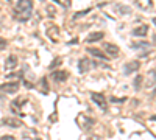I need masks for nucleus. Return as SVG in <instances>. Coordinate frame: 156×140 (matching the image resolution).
Segmentation results:
<instances>
[{"instance_id":"f257e3e1","label":"nucleus","mask_w":156,"mask_h":140,"mask_svg":"<svg viewBox=\"0 0 156 140\" xmlns=\"http://www.w3.org/2000/svg\"><path fill=\"white\" fill-rule=\"evenodd\" d=\"M31 11H33V2L31 0H19L16 8H14V17L19 22H25V20L30 19Z\"/></svg>"},{"instance_id":"f03ea898","label":"nucleus","mask_w":156,"mask_h":140,"mask_svg":"<svg viewBox=\"0 0 156 140\" xmlns=\"http://www.w3.org/2000/svg\"><path fill=\"white\" fill-rule=\"evenodd\" d=\"M90 98H92V101H94L95 104H98V106L101 108V111H108V103H106L105 97H103L101 94L92 92V94H90Z\"/></svg>"},{"instance_id":"7ed1b4c3","label":"nucleus","mask_w":156,"mask_h":140,"mask_svg":"<svg viewBox=\"0 0 156 140\" xmlns=\"http://www.w3.org/2000/svg\"><path fill=\"white\" fill-rule=\"evenodd\" d=\"M47 37L51 41V42H58L59 41V28L56 25H50L47 28Z\"/></svg>"},{"instance_id":"20e7f679","label":"nucleus","mask_w":156,"mask_h":140,"mask_svg":"<svg viewBox=\"0 0 156 140\" xmlns=\"http://www.w3.org/2000/svg\"><path fill=\"white\" fill-rule=\"evenodd\" d=\"M0 90L5 92V94H16L19 90V84L16 81H12V83H5L0 86Z\"/></svg>"},{"instance_id":"39448f33","label":"nucleus","mask_w":156,"mask_h":140,"mask_svg":"<svg viewBox=\"0 0 156 140\" xmlns=\"http://www.w3.org/2000/svg\"><path fill=\"white\" fill-rule=\"evenodd\" d=\"M139 67H140V62L139 61H129V62H126V64H125L123 72H125V75H131V73L137 72Z\"/></svg>"},{"instance_id":"423d86ee","label":"nucleus","mask_w":156,"mask_h":140,"mask_svg":"<svg viewBox=\"0 0 156 140\" xmlns=\"http://www.w3.org/2000/svg\"><path fill=\"white\" fill-rule=\"evenodd\" d=\"M147 33H148V25L147 23H142L133 30V36H136V37H144V36H147Z\"/></svg>"},{"instance_id":"0eeeda50","label":"nucleus","mask_w":156,"mask_h":140,"mask_svg":"<svg viewBox=\"0 0 156 140\" xmlns=\"http://www.w3.org/2000/svg\"><path fill=\"white\" fill-rule=\"evenodd\" d=\"M92 67V62H90V59H80V62H78V70H80V73H87V70Z\"/></svg>"},{"instance_id":"6e6552de","label":"nucleus","mask_w":156,"mask_h":140,"mask_svg":"<svg viewBox=\"0 0 156 140\" xmlns=\"http://www.w3.org/2000/svg\"><path fill=\"white\" fill-rule=\"evenodd\" d=\"M67 72L66 70H56V72H53L51 73V78H53L56 83H62V81H66L67 80Z\"/></svg>"},{"instance_id":"1a4fd4ad","label":"nucleus","mask_w":156,"mask_h":140,"mask_svg":"<svg viewBox=\"0 0 156 140\" xmlns=\"http://www.w3.org/2000/svg\"><path fill=\"white\" fill-rule=\"evenodd\" d=\"M136 5L142 11H150L153 8V0H136Z\"/></svg>"},{"instance_id":"9d476101","label":"nucleus","mask_w":156,"mask_h":140,"mask_svg":"<svg viewBox=\"0 0 156 140\" xmlns=\"http://www.w3.org/2000/svg\"><path fill=\"white\" fill-rule=\"evenodd\" d=\"M103 48H105V52L108 53V56H117L119 55V47L114 45V44H105L103 45Z\"/></svg>"},{"instance_id":"9b49d317","label":"nucleus","mask_w":156,"mask_h":140,"mask_svg":"<svg viewBox=\"0 0 156 140\" xmlns=\"http://www.w3.org/2000/svg\"><path fill=\"white\" fill-rule=\"evenodd\" d=\"M16 66H17V58H16V56H12V55H11V56H8V58H6V61H5V70H8V72H9V70L14 69Z\"/></svg>"},{"instance_id":"f8f14e48","label":"nucleus","mask_w":156,"mask_h":140,"mask_svg":"<svg viewBox=\"0 0 156 140\" xmlns=\"http://www.w3.org/2000/svg\"><path fill=\"white\" fill-rule=\"evenodd\" d=\"M87 52L92 55V56H95V58H100V59H103V61H108V56L101 52V50H98V48H87Z\"/></svg>"},{"instance_id":"ddd939ff","label":"nucleus","mask_w":156,"mask_h":140,"mask_svg":"<svg viewBox=\"0 0 156 140\" xmlns=\"http://www.w3.org/2000/svg\"><path fill=\"white\" fill-rule=\"evenodd\" d=\"M3 123L6 126H11V128H20V126H22V121L17 120V118H5Z\"/></svg>"},{"instance_id":"4468645a","label":"nucleus","mask_w":156,"mask_h":140,"mask_svg":"<svg viewBox=\"0 0 156 140\" xmlns=\"http://www.w3.org/2000/svg\"><path fill=\"white\" fill-rule=\"evenodd\" d=\"M103 37V33L101 31H95V33H90L87 37H86V42H95V41H100Z\"/></svg>"},{"instance_id":"2eb2a0df","label":"nucleus","mask_w":156,"mask_h":140,"mask_svg":"<svg viewBox=\"0 0 156 140\" xmlns=\"http://www.w3.org/2000/svg\"><path fill=\"white\" fill-rule=\"evenodd\" d=\"M90 11H92V9L87 8V9H83V11H80V12H76V14L73 16V20H75V19H80V17H83V16H86V14H89Z\"/></svg>"},{"instance_id":"dca6fc26","label":"nucleus","mask_w":156,"mask_h":140,"mask_svg":"<svg viewBox=\"0 0 156 140\" xmlns=\"http://www.w3.org/2000/svg\"><path fill=\"white\" fill-rule=\"evenodd\" d=\"M133 47H134V48H137V47H147V48H148L150 44H148V42H136V44H133Z\"/></svg>"},{"instance_id":"f3484780","label":"nucleus","mask_w":156,"mask_h":140,"mask_svg":"<svg viewBox=\"0 0 156 140\" xmlns=\"http://www.w3.org/2000/svg\"><path fill=\"white\" fill-rule=\"evenodd\" d=\"M6 45H8V42H6L5 39H2V37H0V52H2V50H5Z\"/></svg>"},{"instance_id":"a211bd4d","label":"nucleus","mask_w":156,"mask_h":140,"mask_svg":"<svg viewBox=\"0 0 156 140\" xmlns=\"http://www.w3.org/2000/svg\"><path fill=\"white\" fill-rule=\"evenodd\" d=\"M61 64V58H56L55 61H53V64H50V69H55L56 66H59Z\"/></svg>"},{"instance_id":"6ab92c4d","label":"nucleus","mask_w":156,"mask_h":140,"mask_svg":"<svg viewBox=\"0 0 156 140\" xmlns=\"http://www.w3.org/2000/svg\"><path fill=\"white\" fill-rule=\"evenodd\" d=\"M140 83H142V76H137V78L134 80V87L139 89V87H140Z\"/></svg>"},{"instance_id":"aec40b11","label":"nucleus","mask_w":156,"mask_h":140,"mask_svg":"<svg viewBox=\"0 0 156 140\" xmlns=\"http://www.w3.org/2000/svg\"><path fill=\"white\" fill-rule=\"evenodd\" d=\"M0 140H16V138L12 137V135H3V137L0 138Z\"/></svg>"},{"instance_id":"412c9836","label":"nucleus","mask_w":156,"mask_h":140,"mask_svg":"<svg viewBox=\"0 0 156 140\" xmlns=\"http://www.w3.org/2000/svg\"><path fill=\"white\" fill-rule=\"evenodd\" d=\"M111 101H114V103H122V101H125L123 98H111Z\"/></svg>"},{"instance_id":"4be33fe9","label":"nucleus","mask_w":156,"mask_h":140,"mask_svg":"<svg viewBox=\"0 0 156 140\" xmlns=\"http://www.w3.org/2000/svg\"><path fill=\"white\" fill-rule=\"evenodd\" d=\"M6 2H12V0H6Z\"/></svg>"}]
</instances>
